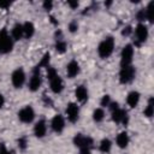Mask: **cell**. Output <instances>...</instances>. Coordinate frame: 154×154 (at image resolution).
<instances>
[{
    "label": "cell",
    "mask_w": 154,
    "mask_h": 154,
    "mask_svg": "<svg viewBox=\"0 0 154 154\" xmlns=\"http://www.w3.org/2000/svg\"><path fill=\"white\" fill-rule=\"evenodd\" d=\"M114 49V38L112 36H107L105 40H102L97 47V53L100 55V58L106 59L108 58Z\"/></svg>",
    "instance_id": "6da1fadb"
},
{
    "label": "cell",
    "mask_w": 154,
    "mask_h": 154,
    "mask_svg": "<svg viewBox=\"0 0 154 154\" xmlns=\"http://www.w3.org/2000/svg\"><path fill=\"white\" fill-rule=\"evenodd\" d=\"M13 48V38L10 36L6 29H2L0 31V53L6 54L10 53Z\"/></svg>",
    "instance_id": "7a4b0ae2"
},
{
    "label": "cell",
    "mask_w": 154,
    "mask_h": 154,
    "mask_svg": "<svg viewBox=\"0 0 154 154\" xmlns=\"http://www.w3.org/2000/svg\"><path fill=\"white\" fill-rule=\"evenodd\" d=\"M135 73H136V70H135V67L132 65L122 66V69L119 71V81H120V83H123V84L130 83L135 77Z\"/></svg>",
    "instance_id": "3957f363"
},
{
    "label": "cell",
    "mask_w": 154,
    "mask_h": 154,
    "mask_svg": "<svg viewBox=\"0 0 154 154\" xmlns=\"http://www.w3.org/2000/svg\"><path fill=\"white\" fill-rule=\"evenodd\" d=\"M134 58V47L132 45H125L120 53V65H131Z\"/></svg>",
    "instance_id": "277c9868"
},
{
    "label": "cell",
    "mask_w": 154,
    "mask_h": 154,
    "mask_svg": "<svg viewBox=\"0 0 154 154\" xmlns=\"http://www.w3.org/2000/svg\"><path fill=\"white\" fill-rule=\"evenodd\" d=\"M11 81H12V84H13L14 88H17V89L22 88L25 83V72H24V70L22 67L16 69L11 75Z\"/></svg>",
    "instance_id": "5b68a950"
},
{
    "label": "cell",
    "mask_w": 154,
    "mask_h": 154,
    "mask_svg": "<svg viewBox=\"0 0 154 154\" xmlns=\"http://www.w3.org/2000/svg\"><path fill=\"white\" fill-rule=\"evenodd\" d=\"M18 118L22 123H25V124H29L34 120L35 118V112H34V108L31 106H25L23 107L19 112H18Z\"/></svg>",
    "instance_id": "8992f818"
},
{
    "label": "cell",
    "mask_w": 154,
    "mask_h": 154,
    "mask_svg": "<svg viewBox=\"0 0 154 154\" xmlns=\"http://www.w3.org/2000/svg\"><path fill=\"white\" fill-rule=\"evenodd\" d=\"M148 29L143 23H138L135 29V36H136V45H141L147 41L148 38Z\"/></svg>",
    "instance_id": "52a82bcc"
},
{
    "label": "cell",
    "mask_w": 154,
    "mask_h": 154,
    "mask_svg": "<svg viewBox=\"0 0 154 154\" xmlns=\"http://www.w3.org/2000/svg\"><path fill=\"white\" fill-rule=\"evenodd\" d=\"M73 144L78 148H90L93 147V138L89 136H84L82 134H77L73 137Z\"/></svg>",
    "instance_id": "ba28073f"
},
{
    "label": "cell",
    "mask_w": 154,
    "mask_h": 154,
    "mask_svg": "<svg viewBox=\"0 0 154 154\" xmlns=\"http://www.w3.org/2000/svg\"><path fill=\"white\" fill-rule=\"evenodd\" d=\"M66 117H67L70 123H76L78 120V118H79V108H78L77 103L70 102L66 106Z\"/></svg>",
    "instance_id": "9c48e42d"
},
{
    "label": "cell",
    "mask_w": 154,
    "mask_h": 154,
    "mask_svg": "<svg viewBox=\"0 0 154 154\" xmlns=\"http://www.w3.org/2000/svg\"><path fill=\"white\" fill-rule=\"evenodd\" d=\"M112 120L117 124L126 125L129 122V117H128L126 111H124L122 108H117V109L112 111Z\"/></svg>",
    "instance_id": "30bf717a"
},
{
    "label": "cell",
    "mask_w": 154,
    "mask_h": 154,
    "mask_svg": "<svg viewBox=\"0 0 154 154\" xmlns=\"http://www.w3.org/2000/svg\"><path fill=\"white\" fill-rule=\"evenodd\" d=\"M51 126H52V130L57 134H61L64 128H65V119L61 114H55L51 122Z\"/></svg>",
    "instance_id": "8fae6325"
},
{
    "label": "cell",
    "mask_w": 154,
    "mask_h": 154,
    "mask_svg": "<svg viewBox=\"0 0 154 154\" xmlns=\"http://www.w3.org/2000/svg\"><path fill=\"white\" fill-rule=\"evenodd\" d=\"M49 87H51V90L54 94H59V93L63 91V89H64V82H63L61 77L58 73L54 77L49 78Z\"/></svg>",
    "instance_id": "7c38bea8"
},
{
    "label": "cell",
    "mask_w": 154,
    "mask_h": 154,
    "mask_svg": "<svg viewBox=\"0 0 154 154\" xmlns=\"http://www.w3.org/2000/svg\"><path fill=\"white\" fill-rule=\"evenodd\" d=\"M41 83H42V81H41V76H40V69L35 67L34 73L30 78V81H29V89L31 91H36V90L40 89Z\"/></svg>",
    "instance_id": "4fadbf2b"
},
{
    "label": "cell",
    "mask_w": 154,
    "mask_h": 154,
    "mask_svg": "<svg viewBox=\"0 0 154 154\" xmlns=\"http://www.w3.org/2000/svg\"><path fill=\"white\" fill-rule=\"evenodd\" d=\"M66 73L69 78H73L79 73V64L76 60H71L66 66Z\"/></svg>",
    "instance_id": "5bb4252c"
},
{
    "label": "cell",
    "mask_w": 154,
    "mask_h": 154,
    "mask_svg": "<svg viewBox=\"0 0 154 154\" xmlns=\"http://www.w3.org/2000/svg\"><path fill=\"white\" fill-rule=\"evenodd\" d=\"M46 132H47V125H46V122L41 119V120H38V122L35 124V126H34V134H35L36 137L42 138V137L46 135Z\"/></svg>",
    "instance_id": "9a60e30c"
},
{
    "label": "cell",
    "mask_w": 154,
    "mask_h": 154,
    "mask_svg": "<svg viewBox=\"0 0 154 154\" xmlns=\"http://www.w3.org/2000/svg\"><path fill=\"white\" fill-rule=\"evenodd\" d=\"M75 96L81 103H84L88 100V90H87V88L84 85H78L76 88V90H75Z\"/></svg>",
    "instance_id": "2e32d148"
},
{
    "label": "cell",
    "mask_w": 154,
    "mask_h": 154,
    "mask_svg": "<svg viewBox=\"0 0 154 154\" xmlns=\"http://www.w3.org/2000/svg\"><path fill=\"white\" fill-rule=\"evenodd\" d=\"M11 37L13 38V41H18L22 37H24V34H23V24L16 23L13 25V28L11 30Z\"/></svg>",
    "instance_id": "e0dca14e"
},
{
    "label": "cell",
    "mask_w": 154,
    "mask_h": 154,
    "mask_svg": "<svg viewBox=\"0 0 154 154\" xmlns=\"http://www.w3.org/2000/svg\"><path fill=\"white\" fill-rule=\"evenodd\" d=\"M140 96H141V95H140V93H138V91H136V90L130 91V93L128 94V96H126V102H128V105H129L131 108L136 107V106L138 105Z\"/></svg>",
    "instance_id": "ac0fdd59"
},
{
    "label": "cell",
    "mask_w": 154,
    "mask_h": 154,
    "mask_svg": "<svg viewBox=\"0 0 154 154\" xmlns=\"http://www.w3.org/2000/svg\"><path fill=\"white\" fill-rule=\"evenodd\" d=\"M129 141H130L129 135H128L125 131H123V132L118 134V136H117V138H116L117 146H118L119 148H126V147H128V144H129Z\"/></svg>",
    "instance_id": "d6986e66"
},
{
    "label": "cell",
    "mask_w": 154,
    "mask_h": 154,
    "mask_svg": "<svg viewBox=\"0 0 154 154\" xmlns=\"http://www.w3.org/2000/svg\"><path fill=\"white\" fill-rule=\"evenodd\" d=\"M23 34L25 38L32 37V35L35 34V25L31 22H25L23 24Z\"/></svg>",
    "instance_id": "ffe728a7"
},
{
    "label": "cell",
    "mask_w": 154,
    "mask_h": 154,
    "mask_svg": "<svg viewBox=\"0 0 154 154\" xmlns=\"http://www.w3.org/2000/svg\"><path fill=\"white\" fill-rule=\"evenodd\" d=\"M111 148H112V142L108 138H103L100 142V152L101 153H109Z\"/></svg>",
    "instance_id": "44dd1931"
},
{
    "label": "cell",
    "mask_w": 154,
    "mask_h": 154,
    "mask_svg": "<svg viewBox=\"0 0 154 154\" xmlns=\"http://www.w3.org/2000/svg\"><path fill=\"white\" fill-rule=\"evenodd\" d=\"M143 113H144V116H146V117H148V118H152V117H153V114H154V103H153V97H149V100H148V105H147V107L144 108Z\"/></svg>",
    "instance_id": "7402d4cb"
},
{
    "label": "cell",
    "mask_w": 154,
    "mask_h": 154,
    "mask_svg": "<svg viewBox=\"0 0 154 154\" xmlns=\"http://www.w3.org/2000/svg\"><path fill=\"white\" fill-rule=\"evenodd\" d=\"M105 118V112L102 108H96L94 112H93V119L96 122V123H100L102 122Z\"/></svg>",
    "instance_id": "603a6c76"
},
{
    "label": "cell",
    "mask_w": 154,
    "mask_h": 154,
    "mask_svg": "<svg viewBox=\"0 0 154 154\" xmlns=\"http://www.w3.org/2000/svg\"><path fill=\"white\" fill-rule=\"evenodd\" d=\"M55 49H57V52L60 53V54L65 53V51H66V42H65L64 40H61V38H60V40H57Z\"/></svg>",
    "instance_id": "cb8c5ba5"
},
{
    "label": "cell",
    "mask_w": 154,
    "mask_h": 154,
    "mask_svg": "<svg viewBox=\"0 0 154 154\" xmlns=\"http://www.w3.org/2000/svg\"><path fill=\"white\" fill-rule=\"evenodd\" d=\"M146 13V19H148L150 23H153V2H149L147 8L144 10Z\"/></svg>",
    "instance_id": "d4e9b609"
},
{
    "label": "cell",
    "mask_w": 154,
    "mask_h": 154,
    "mask_svg": "<svg viewBox=\"0 0 154 154\" xmlns=\"http://www.w3.org/2000/svg\"><path fill=\"white\" fill-rule=\"evenodd\" d=\"M49 58H51L49 53H46V54L42 57V59H41L40 64H37V65H36V67H37V69H40V67H42V66L47 67V66H48V64H49Z\"/></svg>",
    "instance_id": "484cf974"
},
{
    "label": "cell",
    "mask_w": 154,
    "mask_h": 154,
    "mask_svg": "<svg viewBox=\"0 0 154 154\" xmlns=\"http://www.w3.org/2000/svg\"><path fill=\"white\" fill-rule=\"evenodd\" d=\"M109 103H111V97H109V95H103L102 99H101V101H100V105H101L102 107H106V106H108Z\"/></svg>",
    "instance_id": "4316f807"
},
{
    "label": "cell",
    "mask_w": 154,
    "mask_h": 154,
    "mask_svg": "<svg viewBox=\"0 0 154 154\" xmlns=\"http://www.w3.org/2000/svg\"><path fill=\"white\" fill-rule=\"evenodd\" d=\"M136 18H137V20L141 23L142 20H144L146 19V13H144V10H140L138 12H137V14H136Z\"/></svg>",
    "instance_id": "83f0119b"
},
{
    "label": "cell",
    "mask_w": 154,
    "mask_h": 154,
    "mask_svg": "<svg viewBox=\"0 0 154 154\" xmlns=\"http://www.w3.org/2000/svg\"><path fill=\"white\" fill-rule=\"evenodd\" d=\"M18 146L20 149H25L26 148V138L25 137H22L18 140Z\"/></svg>",
    "instance_id": "f1b7e54d"
},
{
    "label": "cell",
    "mask_w": 154,
    "mask_h": 154,
    "mask_svg": "<svg viewBox=\"0 0 154 154\" xmlns=\"http://www.w3.org/2000/svg\"><path fill=\"white\" fill-rule=\"evenodd\" d=\"M42 6H43V8H45L46 11H49V10H52V7H53V2H52V1L46 0V1H43Z\"/></svg>",
    "instance_id": "f546056e"
},
{
    "label": "cell",
    "mask_w": 154,
    "mask_h": 154,
    "mask_svg": "<svg viewBox=\"0 0 154 154\" xmlns=\"http://www.w3.org/2000/svg\"><path fill=\"white\" fill-rule=\"evenodd\" d=\"M77 29H78V24H77V22H71V23L69 24V30H70L71 32L77 31Z\"/></svg>",
    "instance_id": "4dcf8cb0"
},
{
    "label": "cell",
    "mask_w": 154,
    "mask_h": 154,
    "mask_svg": "<svg viewBox=\"0 0 154 154\" xmlns=\"http://www.w3.org/2000/svg\"><path fill=\"white\" fill-rule=\"evenodd\" d=\"M131 32H132V29H131V26H126V28H124V29H123V31H122V35H123V36H129Z\"/></svg>",
    "instance_id": "1f68e13d"
},
{
    "label": "cell",
    "mask_w": 154,
    "mask_h": 154,
    "mask_svg": "<svg viewBox=\"0 0 154 154\" xmlns=\"http://www.w3.org/2000/svg\"><path fill=\"white\" fill-rule=\"evenodd\" d=\"M10 6H11V2H8V1H0V8L6 10V8H8Z\"/></svg>",
    "instance_id": "d6a6232c"
},
{
    "label": "cell",
    "mask_w": 154,
    "mask_h": 154,
    "mask_svg": "<svg viewBox=\"0 0 154 154\" xmlns=\"http://www.w3.org/2000/svg\"><path fill=\"white\" fill-rule=\"evenodd\" d=\"M67 5H69L72 10H75V8H77V7L79 6V4H78L77 1H69V2H67Z\"/></svg>",
    "instance_id": "836d02e7"
},
{
    "label": "cell",
    "mask_w": 154,
    "mask_h": 154,
    "mask_svg": "<svg viewBox=\"0 0 154 154\" xmlns=\"http://www.w3.org/2000/svg\"><path fill=\"white\" fill-rule=\"evenodd\" d=\"M79 154H91L90 148H79Z\"/></svg>",
    "instance_id": "e575fe53"
},
{
    "label": "cell",
    "mask_w": 154,
    "mask_h": 154,
    "mask_svg": "<svg viewBox=\"0 0 154 154\" xmlns=\"http://www.w3.org/2000/svg\"><path fill=\"white\" fill-rule=\"evenodd\" d=\"M0 154H8V152H7V149H6V146H5L4 143L0 144Z\"/></svg>",
    "instance_id": "d590c367"
},
{
    "label": "cell",
    "mask_w": 154,
    "mask_h": 154,
    "mask_svg": "<svg viewBox=\"0 0 154 154\" xmlns=\"http://www.w3.org/2000/svg\"><path fill=\"white\" fill-rule=\"evenodd\" d=\"M108 106H111V111H114V109L119 108V105H118V102H111Z\"/></svg>",
    "instance_id": "8d00e7d4"
},
{
    "label": "cell",
    "mask_w": 154,
    "mask_h": 154,
    "mask_svg": "<svg viewBox=\"0 0 154 154\" xmlns=\"http://www.w3.org/2000/svg\"><path fill=\"white\" fill-rule=\"evenodd\" d=\"M4 105H5V97H4V95L0 93V108H1Z\"/></svg>",
    "instance_id": "74e56055"
}]
</instances>
